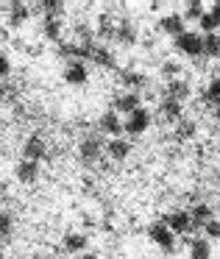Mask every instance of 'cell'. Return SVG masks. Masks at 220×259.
<instances>
[{
	"instance_id": "1",
	"label": "cell",
	"mask_w": 220,
	"mask_h": 259,
	"mask_svg": "<svg viewBox=\"0 0 220 259\" xmlns=\"http://www.w3.org/2000/svg\"><path fill=\"white\" fill-rule=\"evenodd\" d=\"M148 125H151V112L140 106L137 112L128 114V120L123 123V131L128 137H140V134H145V131H148Z\"/></svg>"
},
{
	"instance_id": "12",
	"label": "cell",
	"mask_w": 220,
	"mask_h": 259,
	"mask_svg": "<svg viewBox=\"0 0 220 259\" xmlns=\"http://www.w3.org/2000/svg\"><path fill=\"white\" fill-rule=\"evenodd\" d=\"M62 245H64L67 253H81V251H86L90 240H86V234H81V231H67L64 240H62Z\"/></svg>"
},
{
	"instance_id": "22",
	"label": "cell",
	"mask_w": 220,
	"mask_h": 259,
	"mask_svg": "<svg viewBox=\"0 0 220 259\" xmlns=\"http://www.w3.org/2000/svg\"><path fill=\"white\" fill-rule=\"evenodd\" d=\"M190 220H192V229H201V226H206L212 218V206H206V203H198L195 209L190 212Z\"/></svg>"
},
{
	"instance_id": "10",
	"label": "cell",
	"mask_w": 220,
	"mask_h": 259,
	"mask_svg": "<svg viewBox=\"0 0 220 259\" xmlns=\"http://www.w3.org/2000/svg\"><path fill=\"white\" fill-rule=\"evenodd\" d=\"M90 59L98 64V67H103V70H114V64H117V59H114V51H109L106 45H92Z\"/></svg>"
},
{
	"instance_id": "30",
	"label": "cell",
	"mask_w": 220,
	"mask_h": 259,
	"mask_svg": "<svg viewBox=\"0 0 220 259\" xmlns=\"http://www.w3.org/2000/svg\"><path fill=\"white\" fill-rule=\"evenodd\" d=\"M201 14H203V3H201V0H190V3H187L184 17L187 20H201Z\"/></svg>"
},
{
	"instance_id": "18",
	"label": "cell",
	"mask_w": 220,
	"mask_h": 259,
	"mask_svg": "<svg viewBox=\"0 0 220 259\" xmlns=\"http://www.w3.org/2000/svg\"><path fill=\"white\" fill-rule=\"evenodd\" d=\"M212 256V245L206 237H195L190 240V259H209Z\"/></svg>"
},
{
	"instance_id": "6",
	"label": "cell",
	"mask_w": 220,
	"mask_h": 259,
	"mask_svg": "<svg viewBox=\"0 0 220 259\" xmlns=\"http://www.w3.org/2000/svg\"><path fill=\"white\" fill-rule=\"evenodd\" d=\"M64 81L70 87H84L90 81V70H86V62H67L64 67Z\"/></svg>"
},
{
	"instance_id": "27",
	"label": "cell",
	"mask_w": 220,
	"mask_h": 259,
	"mask_svg": "<svg viewBox=\"0 0 220 259\" xmlns=\"http://www.w3.org/2000/svg\"><path fill=\"white\" fill-rule=\"evenodd\" d=\"M179 73H181V64H179V62H164V64H162V70H159V75H162V78L167 81V84L179 78Z\"/></svg>"
},
{
	"instance_id": "33",
	"label": "cell",
	"mask_w": 220,
	"mask_h": 259,
	"mask_svg": "<svg viewBox=\"0 0 220 259\" xmlns=\"http://www.w3.org/2000/svg\"><path fill=\"white\" fill-rule=\"evenodd\" d=\"M12 226H14L12 214H9V212H0V237H9V234H12Z\"/></svg>"
},
{
	"instance_id": "2",
	"label": "cell",
	"mask_w": 220,
	"mask_h": 259,
	"mask_svg": "<svg viewBox=\"0 0 220 259\" xmlns=\"http://www.w3.org/2000/svg\"><path fill=\"white\" fill-rule=\"evenodd\" d=\"M148 237H151L162 251H173V248H175V234L164 226V220H156V223L148 229Z\"/></svg>"
},
{
	"instance_id": "32",
	"label": "cell",
	"mask_w": 220,
	"mask_h": 259,
	"mask_svg": "<svg viewBox=\"0 0 220 259\" xmlns=\"http://www.w3.org/2000/svg\"><path fill=\"white\" fill-rule=\"evenodd\" d=\"M203 234H206V240H220V220H209L203 226Z\"/></svg>"
},
{
	"instance_id": "36",
	"label": "cell",
	"mask_w": 220,
	"mask_h": 259,
	"mask_svg": "<svg viewBox=\"0 0 220 259\" xmlns=\"http://www.w3.org/2000/svg\"><path fill=\"white\" fill-rule=\"evenodd\" d=\"M214 120L220 123V103H214Z\"/></svg>"
},
{
	"instance_id": "25",
	"label": "cell",
	"mask_w": 220,
	"mask_h": 259,
	"mask_svg": "<svg viewBox=\"0 0 220 259\" xmlns=\"http://www.w3.org/2000/svg\"><path fill=\"white\" fill-rule=\"evenodd\" d=\"M39 6H42V12H45V17L62 20V14H64V0H42Z\"/></svg>"
},
{
	"instance_id": "15",
	"label": "cell",
	"mask_w": 220,
	"mask_h": 259,
	"mask_svg": "<svg viewBox=\"0 0 220 259\" xmlns=\"http://www.w3.org/2000/svg\"><path fill=\"white\" fill-rule=\"evenodd\" d=\"M106 153L114 159V162H123V159H128V153H131V142H128V140H120V137H114V140L106 142Z\"/></svg>"
},
{
	"instance_id": "39",
	"label": "cell",
	"mask_w": 220,
	"mask_h": 259,
	"mask_svg": "<svg viewBox=\"0 0 220 259\" xmlns=\"http://www.w3.org/2000/svg\"><path fill=\"white\" fill-rule=\"evenodd\" d=\"M217 36H220V34H217Z\"/></svg>"
},
{
	"instance_id": "5",
	"label": "cell",
	"mask_w": 220,
	"mask_h": 259,
	"mask_svg": "<svg viewBox=\"0 0 220 259\" xmlns=\"http://www.w3.org/2000/svg\"><path fill=\"white\" fill-rule=\"evenodd\" d=\"M23 159L36 162V164H39L42 159H48V145H45V140H42L39 134H34V137H28V140H25V145H23Z\"/></svg>"
},
{
	"instance_id": "4",
	"label": "cell",
	"mask_w": 220,
	"mask_h": 259,
	"mask_svg": "<svg viewBox=\"0 0 220 259\" xmlns=\"http://www.w3.org/2000/svg\"><path fill=\"white\" fill-rule=\"evenodd\" d=\"M78 153H81V162L84 164H95L101 162V153H103V142L98 137H84L78 145Z\"/></svg>"
},
{
	"instance_id": "20",
	"label": "cell",
	"mask_w": 220,
	"mask_h": 259,
	"mask_svg": "<svg viewBox=\"0 0 220 259\" xmlns=\"http://www.w3.org/2000/svg\"><path fill=\"white\" fill-rule=\"evenodd\" d=\"M195 134H198V125H195V120H190V117H181L179 123H175V140H179V142H187V140H192Z\"/></svg>"
},
{
	"instance_id": "24",
	"label": "cell",
	"mask_w": 220,
	"mask_h": 259,
	"mask_svg": "<svg viewBox=\"0 0 220 259\" xmlns=\"http://www.w3.org/2000/svg\"><path fill=\"white\" fill-rule=\"evenodd\" d=\"M42 34H45V39H51V42H62V20L45 17V23H42Z\"/></svg>"
},
{
	"instance_id": "38",
	"label": "cell",
	"mask_w": 220,
	"mask_h": 259,
	"mask_svg": "<svg viewBox=\"0 0 220 259\" xmlns=\"http://www.w3.org/2000/svg\"><path fill=\"white\" fill-rule=\"evenodd\" d=\"M0 212H3V206H0Z\"/></svg>"
},
{
	"instance_id": "8",
	"label": "cell",
	"mask_w": 220,
	"mask_h": 259,
	"mask_svg": "<svg viewBox=\"0 0 220 259\" xmlns=\"http://www.w3.org/2000/svg\"><path fill=\"white\" fill-rule=\"evenodd\" d=\"M140 109V92H120L114 98V112L117 114H131Z\"/></svg>"
},
{
	"instance_id": "7",
	"label": "cell",
	"mask_w": 220,
	"mask_h": 259,
	"mask_svg": "<svg viewBox=\"0 0 220 259\" xmlns=\"http://www.w3.org/2000/svg\"><path fill=\"white\" fill-rule=\"evenodd\" d=\"M164 226H167L173 234H190L192 231V220H190V212H173V214H167L164 218Z\"/></svg>"
},
{
	"instance_id": "29",
	"label": "cell",
	"mask_w": 220,
	"mask_h": 259,
	"mask_svg": "<svg viewBox=\"0 0 220 259\" xmlns=\"http://www.w3.org/2000/svg\"><path fill=\"white\" fill-rule=\"evenodd\" d=\"M203 103H220V78H214L209 90L203 92Z\"/></svg>"
},
{
	"instance_id": "13",
	"label": "cell",
	"mask_w": 220,
	"mask_h": 259,
	"mask_svg": "<svg viewBox=\"0 0 220 259\" xmlns=\"http://www.w3.org/2000/svg\"><path fill=\"white\" fill-rule=\"evenodd\" d=\"M28 17H31V9L25 6V3H20V0L9 3V25H12V28L25 25V20H28Z\"/></svg>"
},
{
	"instance_id": "23",
	"label": "cell",
	"mask_w": 220,
	"mask_h": 259,
	"mask_svg": "<svg viewBox=\"0 0 220 259\" xmlns=\"http://www.w3.org/2000/svg\"><path fill=\"white\" fill-rule=\"evenodd\" d=\"M120 81H123L125 87H131V92L148 87V78H145L142 73H134V70H123V73H120Z\"/></svg>"
},
{
	"instance_id": "26",
	"label": "cell",
	"mask_w": 220,
	"mask_h": 259,
	"mask_svg": "<svg viewBox=\"0 0 220 259\" xmlns=\"http://www.w3.org/2000/svg\"><path fill=\"white\" fill-rule=\"evenodd\" d=\"M101 39H114V23H112V17L109 14H101V23H98V31H95Z\"/></svg>"
},
{
	"instance_id": "17",
	"label": "cell",
	"mask_w": 220,
	"mask_h": 259,
	"mask_svg": "<svg viewBox=\"0 0 220 259\" xmlns=\"http://www.w3.org/2000/svg\"><path fill=\"white\" fill-rule=\"evenodd\" d=\"M101 131L114 140V137H120V131H123V123H120V117H117L114 112H106V114L101 117Z\"/></svg>"
},
{
	"instance_id": "37",
	"label": "cell",
	"mask_w": 220,
	"mask_h": 259,
	"mask_svg": "<svg viewBox=\"0 0 220 259\" xmlns=\"http://www.w3.org/2000/svg\"><path fill=\"white\" fill-rule=\"evenodd\" d=\"M81 259H101V256H95V253H84Z\"/></svg>"
},
{
	"instance_id": "19",
	"label": "cell",
	"mask_w": 220,
	"mask_h": 259,
	"mask_svg": "<svg viewBox=\"0 0 220 259\" xmlns=\"http://www.w3.org/2000/svg\"><path fill=\"white\" fill-rule=\"evenodd\" d=\"M201 56H206V59H217L220 56V36L217 34L201 36Z\"/></svg>"
},
{
	"instance_id": "31",
	"label": "cell",
	"mask_w": 220,
	"mask_h": 259,
	"mask_svg": "<svg viewBox=\"0 0 220 259\" xmlns=\"http://www.w3.org/2000/svg\"><path fill=\"white\" fill-rule=\"evenodd\" d=\"M75 34H78V45H92V28L90 25H84V23H78L75 25Z\"/></svg>"
},
{
	"instance_id": "14",
	"label": "cell",
	"mask_w": 220,
	"mask_h": 259,
	"mask_svg": "<svg viewBox=\"0 0 220 259\" xmlns=\"http://www.w3.org/2000/svg\"><path fill=\"white\" fill-rule=\"evenodd\" d=\"M164 98H167V101H175V103H184L187 98H190V84L181 81V78L170 81L167 90H164Z\"/></svg>"
},
{
	"instance_id": "35",
	"label": "cell",
	"mask_w": 220,
	"mask_h": 259,
	"mask_svg": "<svg viewBox=\"0 0 220 259\" xmlns=\"http://www.w3.org/2000/svg\"><path fill=\"white\" fill-rule=\"evenodd\" d=\"M209 14H212V17L217 20V25H220V0H217V3H212V12H209Z\"/></svg>"
},
{
	"instance_id": "3",
	"label": "cell",
	"mask_w": 220,
	"mask_h": 259,
	"mask_svg": "<svg viewBox=\"0 0 220 259\" xmlns=\"http://www.w3.org/2000/svg\"><path fill=\"white\" fill-rule=\"evenodd\" d=\"M175 51L184 53L190 59L201 56V34H192V31H184L181 36H175Z\"/></svg>"
},
{
	"instance_id": "16",
	"label": "cell",
	"mask_w": 220,
	"mask_h": 259,
	"mask_svg": "<svg viewBox=\"0 0 220 259\" xmlns=\"http://www.w3.org/2000/svg\"><path fill=\"white\" fill-rule=\"evenodd\" d=\"M114 39H117L120 45H125V48L137 45V28L128 23V20H123L120 25H114Z\"/></svg>"
},
{
	"instance_id": "9",
	"label": "cell",
	"mask_w": 220,
	"mask_h": 259,
	"mask_svg": "<svg viewBox=\"0 0 220 259\" xmlns=\"http://www.w3.org/2000/svg\"><path fill=\"white\" fill-rule=\"evenodd\" d=\"M14 176H17L20 184H34V181L39 179V164L23 159V162H17V167H14Z\"/></svg>"
},
{
	"instance_id": "21",
	"label": "cell",
	"mask_w": 220,
	"mask_h": 259,
	"mask_svg": "<svg viewBox=\"0 0 220 259\" xmlns=\"http://www.w3.org/2000/svg\"><path fill=\"white\" fill-rule=\"evenodd\" d=\"M159 112H162V117L167 120V123H179L184 114H181V103H175V101H167L164 98L162 103H159Z\"/></svg>"
},
{
	"instance_id": "11",
	"label": "cell",
	"mask_w": 220,
	"mask_h": 259,
	"mask_svg": "<svg viewBox=\"0 0 220 259\" xmlns=\"http://www.w3.org/2000/svg\"><path fill=\"white\" fill-rule=\"evenodd\" d=\"M162 34H170V36H181L184 34V17L181 14H164L162 20H159V25H156Z\"/></svg>"
},
{
	"instance_id": "28",
	"label": "cell",
	"mask_w": 220,
	"mask_h": 259,
	"mask_svg": "<svg viewBox=\"0 0 220 259\" xmlns=\"http://www.w3.org/2000/svg\"><path fill=\"white\" fill-rule=\"evenodd\" d=\"M198 25L203 28V36H206V34H214V31L220 28V25H217V20H214L209 12H203V14H201V20H198Z\"/></svg>"
},
{
	"instance_id": "34",
	"label": "cell",
	"mask_w": 220,
	"mask_h": 259,
	"mask_svg": "<svg viewBox=\"0 0 220 259\" xmlns=\"http://www.w3.org/2000/svg\"><path fill=\"white\" fill-rule=\"evenodd\" d=\"M9 73H12V62H9V56L0 53V78H6Z\"/></svg>"
}]
</instances>
